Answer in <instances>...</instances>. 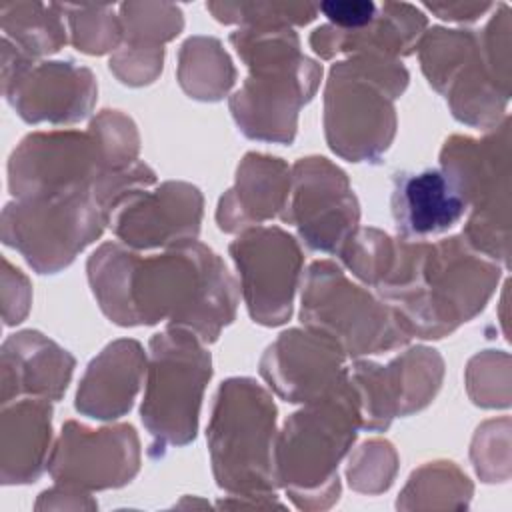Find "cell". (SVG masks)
<instances>
[{
  "mask_svg": "<svg viewBox=\"0 0 512 512\" xmlns=\"http://www.w3.org/2000/svg\"><path fill=\"white\" fill-rule=\"evenodd\" d=\"M180 338L176 354L174 334H158L152 340V374L142 420L156 438L182 444L194 436L200 392L210 376V356L198 350L190 338Z\"/></svg>",
  "mask_w": 512,
  "mask_h": 512,
  "instance_id": "6da1fadb",
  "label": "cell"
},
{
  "mask_svg": "<svg viewBox=\"0 0 512 512\" xmlns=\"http://www.w3.org/2000/svg\"><path fill=\"white\" fill-rule=\"evenodd\" d=\"M468 204L458 184L444 170L398 174L392 194L396 228L404 236H428L450 230L462 220Z\"/></svg>",
  "mask_w": 512,
  "mask_h": 512,
  "instance_id": "7a4b0ae2",
  "label": "cell"
},
{
  "mask_svg": "<svg viewBox=\"0 0 512 512\" xmlns=\"http://www.w3.org/2000/svg\"><path fill=\"white\" fill-rule=\"evenodd\" d=\"M296 200L298 228L310 246L322 250H336V242L344 240V230L356 222V202L346 188V178L338 168L324 162L320 166L322 178H310L304 162L296 166Z\"/></svg>",
  "mask_w": 512,
  "mask_h": 512,
  "instance_id": "3957f363",
  "label": "cell"
},
{
  "mask_svg": "<svg viewBox=\"0 0 512 512\" xmlns=\"http://www.w3.org/2000/svg\"><path fill=\"white\" fill-rule=\"evenodd\" d=\"M424 14L410 4H382L376 18L358 30H338L334 26H322L314 30L310 44L324 58L340 50L352 48H376L384 52H410L414 40L424 30Z\"/></svg>",
  "mask_w": 512,
  "mask_h": 512,
  "instance_id": "277c9868",
  "label": "cell"
},
{
  "mask_svg": "<svg viewBox=\"0 0 512 512\" xmlns=\"http://www.w3.org/2000/svg\"><path fill=\"white\" fill-rule=\"evenodd\" d=\"M56 4H4L2 12H8L14 18L16 42L32 52H50L66 40L60 14Z\"/></svg>",
  "mask_w": 512,
  "mask_h": 512,
  "instance_id": "5b68a950",
  "label": "cell"
},
{
  "mask_svg": "<svg viewBox=\"0 0 512 512\" xmlns=\"http://www.w3.org/2000/svg\"><path fill=\"white\" fill-rule=\"evenodd\" d=\"M208 10L224 22H252L258 16V26H284L290 22H308L318 12L312 4H208Z\"/></svg>",
  "mask_w": 512,
  "mask_h": 512,
  "instance_id": "8992f818",
  "label": "cell"
},
{
  "mask_svg": "<svg viewBox=\"0 0 512 512\" xmlns=\"http://www.w3.org/2000/svg\"><path fill=\"white\" fill-rule=\"evenodd\" d=\"M70 14L76 46L102 52L118 38V24L110 6H60Z\"/></svg>",
  "mask_w": 512,
  "mask_h": 512,
  "instance_id": "52a82bcc",
  "label": "cell"
},
{
  "mask_svg": "<svg viewBox=\"0 0 512 512\" xmlns=\"http://www.w3.org/2000/svg\"><path fill=\"white\" fill-rule=\"evenodd\" d=\"M318 12H322L334 28L338 30H358L368 26L378 12V6L370 0L360 2H322L318 6Z\"/></svg>",
  "mask_w": 512,
  "mask_h": 512,
  "instance_id": "ba28073f",
  "label": "cell"
},
{
  "mask_svg": "<svg viewBox=\"0 0 512 512\" xmlns=\"http://www.w3.org/2000/svg\"><path fill=\"white\" fill-rule=\"evenodd\" d=\"M432 12L446 20H474L486 10L494 8V4H426Z\"/></svg>",
  "mask_w": 512,
  "mask_h": 512,
  "instance_id": "9c48e42d",
  "label": "cell"
}]
</instances>
